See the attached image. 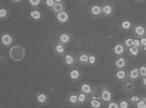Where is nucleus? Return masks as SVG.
I'll return each instance as SVG.
<instances>
[{"mask_svg":"<svg viewBox=\"0 0 146 108\" xmlns=\"http://www.w3.org/2000/svg\"><path fill=\"white\" fill-rule=\"evenodd\" d=\"M133 46H135L136 47H138V48H140L141 49V42H140V39L137 38V39H133Z\"/></svg>","mask_w":146,"mask_h":108,"instance_id":"nucleus-35","label":"nucleus"},{"mask_svg":"<svg viewBox=\"0 0 146 108\" xmlns=\"http://www.w3.org/2000/svg\"><path fill=\"white\" fill-rule=\"evenodd\" d=\"M133 39H133L131 37H128V38H126V39H124L123 44L124 45V46H125L126 48L128 49V48H130L131 47L133 46Z\"/></svg>","mask_w":146,"mask_h":108,"instance_id":"nucleus-25","label":"nucleus"},{"mask_svg":"<svg viewBox=\"0 0 146 108\" xmlns=\"http://www.w3.org/2000/svg\"><path fill=\"white\" fill-rule=\"evenodd\" d=\"M126 48L124 45L122 43H117L115 45L113 48L114 55L116 57L123 56L125 54Z\"/></svg>","mask_w":146,"mask_h":108,"instance_id":"nucleus-6","label":"nucleus"},{"mask_svg":"<svg viewBox=\"0 0 146 108\" xmlns=\"http://www.w3.org/2000/svg\"><path fill=\"white\" fill-rule=\"evenodd\" d=\"M122 83V89L126 93L130 94L135 92L136 89L135 82L126 79Z\"/></svg>","mask_w":146,"mask_h":108,"instance_id":"nucleus-2","label":"nucleus"},{"mask_svg":"<svg viewBox=\"0 0 146 108\" xmlns=\"http://www.w3.org/2000/svg\"><path fill=\"white\" fill-rule=\"evenodd\" d=\"M65 63L68 66H71L75 63V59L71 54H67L65 55Z\"/></svg>","mask_w":146,"mask_h":108,"instance_id":"nucleus-21","label":"nucleus"},{"mask_svg":"<svg viewBox=\"0 0 146 108\" xmlns=\"http://www.w3.org/2000/svg\"><path fill=\"white\" fill-rule=\"evenodd\" d=\"M135 1H137V2H142V1H143L145 0H135Z\"/></svg>","mask_w":146,"mask_h":108,"instance_id":"nucleus-43","label":"nucleus"},{"mask_svg":"<svg viewBox=\"0 0 146 108\" xmlns=\"http://www.w3.org/2000/svg\"><path fill=\"white\" fill-rule=\"evenodd\" d=\"M56 52L58 54H64L65 52V49L64 46L61 44H57L55 47Z\"/></svg>","mask_w":146,"mask_h":108,"instance_id":"nucleus-27","label":"nucleus"},{"mask_svg":"<svg viewBox=\"0 0 146 108\" xmlns=\"http://www.w3.org/2000/svg\"><path fill=\"white\" fill-rule=\"evenodd\" d=\"M119 108H130L132 107L129 100L127 99H122L118 101Z\"/></svg>","mask_w":146,"mask_h":108,"instance_id":"nucleus-15","label":"nucleus"},{"mask_svg":"<svg viewBox=\"0 0 146 108\" xmlns=\"http://www.w3.org/2000/svg\"><path fill=\"white\" fill-rule=\"evenodd\" d=\"M86 100V95L84 93H82L78 95V102L80 103H84Z\"/></svg>","mask_w":146,"mask_h":108,"instance_id":"nucleus-31","label":"nucleus"},{"mask_svg":"<svg viewBox=\"0 0 146 108\" xmlns=\"http://www.w3.org/2000/svg\"><path fill=\"white\" fill-rule=\"evenodd\" d=\"M79 60L82 63H87L89 62V56L86 54H83L79 57Z\"/></svg>","mask_w":146,"mask_h":108,"instance_id":"nucleus-29","label":"nucleus"},{"mask_svg":"<svg viewBox=\"0 0 146 108\" xmlns=\"http://www.w3.org/2000/svg\"><path fill=\"white\" fill-rule=\"evenodd\" d=\"M90 12L91 14L94 16H98L102 14V7L98 5H92L90 8Z\"/></svg>","mask_w":146,"mask_h":108,"instance_id":"nucleus-13","label":"nucleus"},{"mask_svg":"<svg viewBox=\"0 0 146 108\" xmlns=\"http://www.w3.org/2000/svg\"><path fill=\"white\" fill-rule=\"evenodd\" d=\"M56 19L58 22L61 24H65L69 20V14L66 11L63 10L62 11L57 13Z\"/></svg>","mask_w":146,"mask_h":108,"instance_id":"nucleus-9","label":"nucleus"},{"mask_svg":"<svg viewBox=\"0 0 146 108\" xmlns=\"http://www.w3.org/2000/svg\"><path fill=\"white\" fill-rule=\"evenodd\" d=\"M107 107L108 108H119V105L118 102L110 101L107 105Z\"/></svg>","mask_w":146,"mask_h":108,"instance_id":"nucleus-32","label":"nucleus"},{"mask_svg":"<svg viewBox=\"0 0 146 108\" xmlns=\"http://www.w3.org/2000/svg\"><path fill=\"white\" fill-rule=\"evenodd\" d=\"M102 14H104L106 16H111L114 13V5L110 3L104 4L102 7Z\"/></svg>","mask_w":146,"mask_h":108,"instance_id":"nucleus-8","label":"nucleus"},{"mask_svg":"<svg viewBox=\"0 0 146 108\" xmlns=\"http://www.w3.org/2000/svg\"><path fill=\"white\" fill-rule=\"evenodd\" d=\"M139 74L141 77V79L146 76V64H141L138 66Z\"/></svg>","mask_w":146,"mask_h":108,"instance_id":"nucleus-23","label":"nucleus"},{"mask_svg":"<svg viewBox=\"0 0 146 108\" xmlns=\"http://www.w3.org/2000/svg\"><path fill=\"white\" fill-rule=\"evenodd\" d=\"M27 2L30 6L34 8L39 7L43 2V0H27Z\"/></svg>","mask_w":146,"mask_h":108,"instance_id":"nucleus-24","label":"nucleus"},{"mask_svg":"<svg viewBox=\"0 0 146 108\" xmlns=\"http://www.w3.org/2000/svg\"><path fill=\"white\" fill-rule=\"evenodd\" d=\"M140 40L141 42V47H142V46H143L146 43V36L144 37H142L141 38H140Z\"/></svg>","mask_w":146,"mask_h":108,"instance_id":"nucleus-38","label":"nucleus"},{"mask_svg":"<svg viewBox=\"0 0 146 108\" xmlns=\"http://www.w3.org/2000/svg\"><path fill=\"white\" fill-rule=\"evenodd\" d=\"M69 102L71 103L75 104L78 101V96L76 94H72L69 97Z\"/></svg>","mask_w":146,"mask_h":108,"instance_id":"nucleus-33","label":"nucleus"},{"mask_svg":"<svg viewBox=\"0 0 146 108\" xmlns=\"http://www.w3.org/2000/svg\"><path fill=\"white\" fill-rule=\"evenodd\" d=\"M29 14L33 20H36V21L40 20L42 17L41 12L37 10H32V11H31Z\"/></svg>","mask_w":146,"mask_h":108,"instance_id":"nucleus-19","label":"nucleus"},{"mask_svg":"<svg viewBox=\"0 0 146 108\" xmlns=\"http://www.w3.org/2000/svg\"><path fill=\"white\" fill-rule=\"evenodd\" d=\"M142 98V96L139 94H135L134 93L130 94V96L128 98V99L130 101V102L132 106H134L135 104L138 102Z\"/></svg>","mask_w":146,"mask_h":108,"instance_id":"nucleus-12","label":"nucleus"},{"mask_svg":"<svg viewBox=\"0 0 146 108\" xmlns=\"http://www.w3.org/2000/svg\"><path fill=\"white\" fill-rule=\"evenodd\" d=\"M96 58L94 55H90L89 56V63L91 65H94L96 63Z\"/></svg>","mask_w":146,"mask_h":108,"instance_id":"nucleus-36","label":"nucleus"},{"mask_svg":"<svg viewBox=\"0 0 146 108\" xmlns=\"http://www.w3.org/2000/svg\"><path fill=\"white\" fill-rule=\"evenodd\" d=\"M36 100L39 103H44L47 100V96L44 93H40L37 96Z\"/></svg>","mask_w":146,"mask_h":108,"instance_id":"nucleus-22","label":"nucleus"},{"mask_svg":"<svg viewBox=\"0 0 146 108\" xmlns=\"http://www.w3.org/2000/svg\"><path fill=\"white\" fill-rule=\"evenodd\" d=\"M8 11L6 9L2 8L0 9V18L2 19L5 18L6 16H8Z\"/></svg>","mask_w":146,"mask_h":108,"instance_id":"nucleus-34","label":"nucleus"},{"mask_svg":"<svg viewBox=\"0 0 146 108\" xmlns=\"http://www.w3.org/2000/svg\"><path fill=\"white\" fill-rule=\"evenodd\" d=\"M100 98L105 102H110L113 99V94L110 90L105 88L102 91Z\"/></svg>","mask_w":146,"mask_h":108,"instance_id":"nucleus-10","label":"nucleus"},{"mask_svg":"<svg viewBox=\"0 0 146 108\" xmlns=\"http://www.w3.org/2000/svg\"><path fill=\"white\" fill-rule=\"evenodd\" d=\"M90 104L92 107L94 108H100L102 107V102L97 99H93L90 102Z\"/></svg>","mask_w":146,"mask_h":108,"instance_id":"nucleus-26","label":"nucleus"},{"mask_svg":"<svg viewBox=\"0 0 146 108\" xmlns=\"http://www.w3.org/2000/svg\"><path fill=\"white\" fill-rule=\"evenodd\" d=\"M59 40L61 44H67L70 41V37L67 33H62L59 37Z\"/></svg>","mask_w":146,"mask_h":108,"instance_id":"nucleus-16","label":"nucleus"},{"mask_svg":"<svg viewBox=\"0 0 146 108\" xmlns=\"http://www.w3.org/2000/svg\"><path fill=\"white\" fill-rule=\"evenodd\" d=\"M65 8L64 3H56L54 5V6L51 9V10H52L53 12L56 13H58L59 12H61L64 10Z\"/></svg>","mask_w":146,"mask_h":108,"instance_id":"nucleus-17","label":"nucleus"},{"mask_svg":"<svg viewBox=\"0 0 146 108\" xmlns=\"http://www.w3.org/2000/svg\"><path fill=\"white\" fill-rule=\"evenodd\" d=\"M132 30L134 36L139 39L146 36V26L145 24H134Z\"/></svg>","mask_w":146,"mask_h":108,"instance_id":"nucleus-1","label":"nucleus"},{"mask_svg":"<svg viewBox=\"0 0 146 108\" xmlns=\"http://www.w3.org/2000/svg\"><path fill=\"white\" fill-rule=\"evenodd\" d=\"M141 85H142L143 88L146 90V76L141 79Z\"/></svg>","mask_w":146,"mask_h":108,"instance_id":"nucleus-37","label":"nucleus"},{"mask_svg":"<svg viewBox=\"0 0 146 108\" xmlns=\"http://www.w3.org/2000/svg\"><path fill=\"white\" fill-rule=\"evenodd\" d=\"M81 90L82 92L84 93L85 94H90L92 91V88H91V85L86 83L82 84L81 86Z\"/></svg>","mask_w":146,"mask_h":108,"instance_id":"nucleus-20","label":"nucleus"},{"mask_svg":"<svg viewBox=\"0 0 146 108\" xmlns=\"http://www.w3.org/2000/svg\"><path fill=\"white\" fill-rule=\"evenodd\" d=\"M56 3H62L64 2V0H54Z\"/></svg>","mask_w":146,"mask_h":108,"instance_id":"nucleus-41","label":"nucleus"},{"mask_svg":"<svg viewBox=\"0 0 146 108\" xmlns=\"http://www.w3.org/2000/svg\"><path fill=\"white\" fill-rule=\"evenodd\" d=\"M114 65L116 69H125L128 65V60L124 56L116 57Z\"/></svg>","mask_w":146,"mask_h":108,"instance_id":"nucleus-5","label":"nucleus"},{"mask_svg":"<svg viewBox=\"0 0 146 108\" xmlns=\"http://www.w3.org/2000/svg\"><path fill=\"white\" fill-rule=\"evenodd\" d=\"M43 3L46 7L51 9L56 3V2L54 0H44Z\"/></svg>","mask_w":146,"mask_h":108,"instance_id":"nucleus-28","label":"nucleus"},{"mask_svg":"<svg viewBox=\"0 0 146 108\" xmlns=\"http://www.w3.org/2000/svg\"><path fill=\"white\" fill-rule=\"evenodd\" d=\"M141 49L136 47L135 46H132L130 48H128V52L131 56L132 57H137L141 52Z\"/></svg>","mask_w":146,"mask_h":108,"instance_id":"nucleus-14","label":"nucleus"},{"mask_svg":"<svg viewBox=\"0 0 146 108\" xmlns=\"http://www.w3.org/2000/svg\"><path fill=\"white\" fill-rule=\"evenodd\" d=\"M133 22L129 18H124L120 22L119 27L122 31L128 32L132 30L134 26Z\"/></svg>","mask_w":146,"mask_h":108,"instance_id":"nucleus-4","label":"nucleus"},{"mask_svg":"<svg viewBox=\"0 0 146 108\" xmlns=\"http://www.w3.org/2000/svg\"><path fill=\"white\" fill-rule=\"evenodd\" d=\"M21 1H22V0H11V2H13V3H19V2H21Z\"/></svg>","mask_w":146,"mask_h":108,"instance_id":"nucleus-40","label":"nucleus"},{"mask_svg":"<svg viewBox=\"0 0 146 108\" xmlns=\"http://www.w3.org/2000/svg\"><path fill=\"white\" fill-rule=\"evenodd\" d=\"M142 99L145 100V101L146 102V96H142Z\"/></svg>","mask_w":146,"mask_h":108,"instance_id":"nucleus-42","label":"nucleus"},{"mask_svg":"<svg viewBox=\"0 0 146 108\" xmlns=\"http://www.w3.org/2000/svg\"><path fill=\"white\" fill-rule=\"evenodd\" d=\"M127 79L137 82L141 80L138 66H133L127 70Z\"/></svg>","mask_w":146,"mask_h":108,"instance_id":"nucleus-3","label":"nucleus"},{"mask_svg":"<svg viewBox=\"0 0 146 108\" xmlns=\"http://www.w3.org/2000/svg\"><path fill=\"white\" fill-rule=\"evenodd\" d=\"M115 77L116 80L123 82L127 79V70L125 69H117L115 73Z\"/></svg>","mask_w":146,"mask_h":108,"instance_id":"nucleus-7","label":"nucleus"},{"mask_svg":"<svg viewBox=\"0 0 146 108\" xmlns=\"http://www.w3.org/2000/svg\"><path fill=\"white\" fill-rule=\"evenodd\" d=\"M12 41L13 39H12V37L9 34L5 33L1 36V41L2 44L4 46H8L9 45H10L12 44Z\"/></svg>","mask_w":146,"mask_h":108,"instance_id":"nucleus-11","label":"nucleus"},{"mask_svg":"<svg viewBox=\"0 0 146 108\" xmlns=\"http://www.w3.org/2000/svg\"><path fill=\"white\" fill-rule=\"evenodd\" d=\"M134 107L135 108H146V102L142 98L138 102L135 104Z\"/></svg>","mask_w":146,"mask_h":108,"instance_id":"nucleus-30","label":"nucleus"},{"mask_svg":"<svg viewBox=\"0 0 146 108\" xmlns=\"http://www.w3.org/2000/svg\"><path fill=\"white\" fill-rule=\"evenodd\" d=\"M69 75L72 80H76L80 77V72L77 69H73L69 72Z\"/></svg>","mask_w":146,"mask_h":108,"instance_id":"nucleus-18","label":"nucleus"},{"mask_svg":"<svg viewBox=\"0 0 146 108\" xmlns=\"http://www.w3.org/2000/svg\"><path fill=\"white\" fill-rule=\"evenodd\" d=\"M141 50L143 52H146V43L141 47Z\"/></svg>","mask_w":146,"mask_h":108,"instance_id":"nucleus-39","label":"nucleus"}]
</instances>
